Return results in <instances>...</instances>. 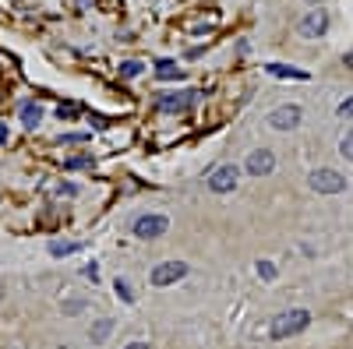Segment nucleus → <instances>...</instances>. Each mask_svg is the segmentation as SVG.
Instances as JSON below:
<instances>
[{
    "instance_id": "obj_1",
    "label": "nucleus",
    "mask_w": 353,
    "mask_h": 349,
    "mask_svg": "<svg viewBox=\"0 0 353 349\" xmlns=\"http://www.w3.org/2000/svg\"><path fill=\"white\" fill-rule=\"evenodd\" d=\"M311 325V310L304 307H293V310H283L276 321H272V339H290V335H301L304 328Z\"/></svg>"
},
{
    "instance_id": "obj_2",
    "label": "nucleus",
    "mask_w": 353,
    "mask_h": 349,
    "mask_svg": "<svg viewBox=\"0 0 353 349\" xmlns=\"http://www.w3.org/2000/svg\"><path fill=\"white\" fill-rule=\"evenodd\" d=\"M237 180H241V169L233 166V162H223V166H216L212 173H209V191L212 194H230L233 187H237Z\"/></svg>"
},
{
    "instance_id": "obj_3",
    "label": "nucleus",
    "mask_w": 353,
    "mask_h": 349,
    "mask_svg": "<svg viewBox=\"0 0 353 349\" xmlns=\"http://www.w3.org/2000/svg\"><path fill=\"white\" fill-rule=\"evenodd\" d=\"M311 187L318 191V194H343L346 191V177H343V173L339 169H314L311 173Z\"/></svg>"
},
{
    "instance_id": "obj_4",
    "label": "nucleus",
    "mask_w": 353,
    "mask_h": 349,
    "mask_svg": "<svg viewBox=\"0 0 353 349\" xmlns=\"http://www.w3.org/2000/svg\"><path fill=\"white\" fill-rule=\"evenodd\" d=\"M166 229H170L166 215H141V219H134V237L138 240H156V237H163Z\"/></svg>"
},
{
    "instance_id": "obj_5",
    "label": "nucleus",
    "mask_w": 353,
    "mask_h": 349,
    "mask_svg": "<svg viewBox=\"0 0 353 349\" xmlns=\"http://www.w3.org/2000/svg\"><path fill=\"white\" fill-rule=\"evenodd\" d=\"M188 275V265L184 261H163V265L152 268V286H173Z\"/></svg>"
},
{
    "instance_id": "obj_6",
    "label": "nucleus",
    "mask_w": 353,
    "mask_h": 349,
    "mask_svg": "<svg viewBox=\"0 0 353 349\" xmlns=\"http://www.w3.org/2000/svg\"><path fill=\"white\" fill-rule=\"evenodd\" d=\"M329 32V11H307L304 14V21H301V36L304 39H321V36H325Z\"/></svg>"
},
{
    "instance_id": "obj_7",
    "label": "nucleus",
    "mask_w": 353,
    "mask_h": 349,
    "mask_svg": "<svg viewBox=\"0 0 353 349\" xmlns=\"http://www.w3.org/2000/svg\"><path fill=\"white\" fill-rule=\"evenodd\" d=\"M301 106H279V109H272L269 113V127H276V131H293L301 124Z\"/></svg>"
},
{
    "instance_id": "obj_8",
    "label": "nucleus",
    "mask_w": 353,
    "mask_h": 349,
    "mask_svg": "<svg viewBox=\"0 0 353 349\" xmlns=\"http://www.w3.org/2000/svg\"><path fill=\"white\" fill-rule=\"evenodd\" d=\"M272 169H276V156L269 149H258V152L248 156V173L251 177H269Z\"/></svg>"
},
{
    "instance_id": "obj_9",
    "label": "nucleus",
    "mask_w": 353,
    "mask_h": 349,
    "mask_svg": "<svg viewBox=\"0 0 353 349\" xmlns=\"http://www.w3.org/2000/svg\"><path fill=\"white\" fill-rule=\"evenodd\" d=\"M191 96H194V92H181V96H163V99H159V109H163V113H181V109H188V106H191Z\"/></svg>"
},
{
    "instance_id": "obj_10",
    "label": "nucleus",
    "mask_w": 353,
    "mask_h": 349,
    "mask_svg": "<svg viewBox=\"0 0 353 349\" xmlns=\"http://www.w3.org/2000/svg\"><path fill=\"white\" fill-rule=\"evenodd\" d=\"M269 74H276V78H297V81H307V71H297V67H286V64H269L265 67Z\"/></svg>"
},
{
    "instance_id": "obj_11",
    "label": "nucleus",
    "mask_w": 353,
    "mask_h": 349,
    "mask_svg": "<svg viewBox=\"0 0 353 349\" xmlns=\"http://www.w3.org/2000/svg\"><path fill=\"white\" fill-rule=\"evenodd\" d=\"M39 120H43V106L25 103V106H21V124H25V127H36Z\"/></svg>"
},
{
    "instance_id": "obj_12",
    "label": "nucleus",
    "mask_w": 353,
    "mask_h": 349,
    "mask_svg": "<svg viewBox=\"0 0 353 349\" xmlns=\"http://www.w3.org/2000/svg\"><path fill=\"white\" fill-rule=\"evenodd\" d=\"M156 78L173 81V78H181V67H176L173 61H159V64H156Z\"/></svg>"
},
{
    "instance_id": "obj_13",
    "label": "nucleus",
    "mask_w": 353,
    "mask_h": 349,
    "mask_svg": "<svg viewBox=\"0 0 353 349\" xmlns=\"http://www.w3.org/2000/svg\"><path fill=\"white\" fill-rule=\"evenodd\" d=\"M113 289H117V297H121L124 304H134V293H131V286H128V279H117V282H113Z\"/></svg>"
},
{
    "instance_id": "obj_14",
    "label": "nucleus",
    "mask_w": 353,
    "mask_h": 349,
    "mask_svg": "<svg viewBox=\"0 0 353 349\" xmlns=\"http://www.w3.org/2000/svg\"><path fill=\"white\" fill-rule=\"evenodd\" d=\"M110 332H113V321H110V317H103V321H99V325L92 328V342H103V339H106Z\"/></svg>"
},
{
    "instance_id": "obj_15",
    "label": "nucleus",
    "mask_w": 353,
    "mask_h": 349,
    "mask_svg": "<svg viewBox=\"0 0 353 349\" xmlns=\"http://www.w3.org/2000/svg\"><path fill=\"white\" fill-rule=\"evenodd\" d=\"M145 71V64H138V61H128V64H121V74L124 78H138Z\"/></svg>"
},
{
    "instance_id": "obj_16",
    "label": "nucleus",
    "mask_w": 353,
    "mask_h": 349,
    "mask_svg": "<svg viewBox=\"0 0 353 349\" xmlns=\"http://www.w3.org/2000/svg\"><path fill=\"white\" fill-rule=\"evenodd\" d=\"M71 251H74V244H61V240L50 244V254H53V257H64V254H71Z\"/></svg>"
},
{
    "instance_id": "obj_17",
    "label": "nucleus",
    "mask_w": 353,
    "mask_h": 349,
    "mask_svg": "<svg viewBox=\"0 0 353 349\" xmlns=\"http://www.w3.org/2000/svg\"><path fill=\"white\" fill-rule=\"evenodd\" d=\"M339 152H343V156H346V159L353 162V131H350V134H346V138L339 141Z\"/></svg>"
},
{
    "instance_id": "obj_18",
    "label": "nucleus",
    "mask_w": 353,
    "mask_h": 349,
    "mask_svg": "<svg viewBox=\"0 0 353 349\" xmlns=\"http://www.w3.org/2000/svg\"><path fill=\"white\" fill-rule=\"evenodd\" d=\"M258 275H261V279H276V265H272V261H261V265H258Z\"/></svg>"
},
{
    "instance_id": "obj_19",
    "label": "nucleus",
    "mask_w": 353,
    "mask_h": 349,
    "mask_svg": "<svg viewBox=\"0 0 353 349\" xmlns=\"http://www.w3.org/2000/svg\"><path fill=\"white\" fill-rule=\"evenodd\" d=\"M336 113H339V116H353V96H350V99H343V103L336 106Z\"/></svg>"
},
{
    "instance_id": "obj_20",
    "label": "nucleus",
    "mask_w": 353,
    "mask_h": 349,
    "mask_svg": "<svg viewBox=\"0 0 353 349\" xmlns=\"http://www.w3.org/2000/svg\"><path fill=\"white\" fill-rule=\"evenodd\" d=\"M343 67H353V50H346V56H343Z\"/></svg>"
},
{
    "instance_id": "obj_21",
    "label": "nucleus",
    "mask_w": 353,
    "mask_h": 349,
    "mask_svg": "<svg viewBox=\"0 0 353 349\" xmlns=\"http://www.w3.org/2000/svg\"><path fill=\"white\" fill-rule=\"evenodd\" d=\"M124 349H149V342H131V346H124Z\"/></svg>"
},
{
    "instance_id": "obj_22",
    "label": "nucleus",
    "mask_w": 353,
    "mask_h": 349,
    "mask_svg": "<svg viewBox=\"0 0 353 349\" xmlns=\"http://www.w3.org/2000/svg\"><path fill=\"white\" fill-rule=\"evenodd\" d=\"M0 141H8V127L4 124H0Z\"/></svg>"
},
{
    "instance_id": "obj_23",
    "label": "nucleus",
    "mask_w": 353,
    "mask_h": 349,
    "mask_svg": "<svg viewBox=\"0 0 353 349\" xmlns=\"http://www.w3.org/2000/svg\"><path fill=\"white\" fill-rule=\"evenodd\" d=\"M307 4H321V0H307Z\"/></svg>"
}]
</instances>
